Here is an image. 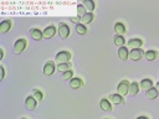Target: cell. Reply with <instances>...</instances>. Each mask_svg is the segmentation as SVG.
<instances>
[{
	"mask_svg": "<svg viewBox=\"0 0 159 119\" xmlns=\"http://www.w3.org/2000/svg\"><path fill=\"white\" fill-rule=\"evenodd\" d=\"M82 5H83L85 9L87 10V12H92V11L94 10V3L92 2V0H85Z\"/></svg>",
	"mask_w": 159,
	"mask_h": 119,
	"instance_id": "cell-19",
	"label": "cell"
},
{
	"mask_svg": "<svg viewBox=\"0 0 159 119\" xmlns=\"http://www.w3.org/2000/svg\"><path fill=\"white\" fill-rule=\"evenodd\" d=\"M72 76H73L72 70L66 71V72H63V73H62V78H63V80H71V78H73Z\"/></svg>",
	"mask_w": 159,
	"mask_h": 119,
	"instance_id": "cell-27",
	"label": "cell"
},
{
	"mask_svg": "<svg viewBox=\"0 0 159 119\" xmlns=\"http://www.w3.org/2000/svg\"><path fill=\"white\" fill-rule=\"evenodd\" d=\"M129 82L127 81V80H123L122 82H119V84L117 86V92L119 96H125V94H128L129 93Z\"/></svg>",
	"mask_w": 159,
	"mask_h": 119,
	"instance_id": "cell-1",
	"label": "cell"
},
{
	"mask_svg": "<svg viewBox=\"0 0 159 119\" xmlns=\"http://www.w3.org/2000/svg\"><path fill=\"white\" fill-rule=\"evenodd\" d=\"M36 104H37V100H36L33 96L26 97V99H25V106H26L27 109H30V110L35 109V108H36Z\"/></svg>",
	"mask_w": 159,
	"mask_h": 119,
	"instance_id": "cell-7",
	"label": "cell"
},
{
	"mask_svg": "<svg viewBox=\"0 0 159 119\" xmlns=\"http://www.w3.org/2000/svg\"><path fill=\"white\" fill-rule=\"evenodd\" d=\"M108 100L112 102V103H115V104H121V103H123V97L119 96L118 93H117V94H111V96L108 97Z\"/></svg>",
	"mask_w": 159,
	"mask_h": 119,
	"instance_id": "cell-14",
	"label": "cell"
},
{
	"mask_svg": "<svg viewBox=\"0 0 159 119\" xmlns=\"http://www.w3.org/2000/svg\"><path fill=\"white\" fill-rule=\"evenodd\" d=\"M143 45V41L140 39H131L128 41V47H131L132 50H136V49H140V46Z\"/></svg>",
	"mask_w": 159,
	"mask_h": 119,
	"instance_id": "cell-9",
	"label": "cell"
},
{
	"mask_svg": "<svg viewBox=\"0 0 159 119\" xmlns=\"http://www.w3.org/2000/svg\"><path fill=\"white\" fill-rule=\"evenodd\" d=\"M93 19H94L93 14H92V12H87V14L85 15V16L81 18V21H82V24L85 25V24H90V22H92Z\"/></svg>",
	"mask_w": 159,
	"mask_h": 119,
	"instance_id": "cell-21",
	"label": "cell"
},
{
	"mask_svg": "<svg viewBox=\"0 0 159 119\" xmlns=\"http://www.w3.org/2000/svg\"><path fill=\"white\" fill-rule=\"evenodd\" d=\"M100 106H101V108H102L104 112H111V110H112V106H111V102H109L107 98L101 99Z\"/></svg>",
	"mask_w": 159,
	"mask_h": 119,
	"instance_id": "cell-11",
	"label": "cell"
},
{
	"mask_svg": "<svg viewBox=\"0 0 159 119\" xmlns=\"http://www.w3.org/2000/svg\"><path fill=\"white\" fill-rule=\"evenodd\" d=\"M71 58V53L69 51H61L56 55V61L58 62V65L61 63H69Z\"/></svg>",
	"mask_w": 159,
	"mask_h": 119,
	"instance_id": "cell-2",
	"label": "cell"
},
{
	"mask_svg": "<svg viewBox=\"0 0 159 119\" xmlns=\"http://www.w3.org/2000/svg\"><path fill=\"white\" fill-rule=\"evenodd\" d=\"M71 21L75 22L76 25H78V24H81V18H80V16H72V18H71Z\"/></svg>",
	"mask_w": 159,
	"mask_h": 119,
	"instance_id": "cell-29",
	"label": "cell"
},
{
	"mask_svg": "<svg viewBox=\"0 0 159 119\" xmlns=\"http://www.w3.org/2000/svg\"><path fill=\"white\" fill-rule=\"evenodd\" d=\"M139 92V84L137 82H132L129 84V94L131 96H137Z\"/></svg>",
	"mask_w": 159,
	"mask_h": 119,
	"instance_id": "cell-16",
	"label": "cell"
},
{
	"mask_svg": "<svg viewBox=\"0 0 159 119\" xmlns=\"http://www.w3.org/2000/svg\"><path fill=\"white\" fill-rule=\"evenodd\" d=\"M33 97L36 99V100H41L42 99V93L39 91V89H34V94H33Z\"/></svg>",
	"mask_w": 159,
	"mask_h": 119,
	"instance_id": "cell-28",
	"label": "cell"
},
{
	"mask_svg": "<svg viewBox=\"0 0 159 119\" xmlns=\"http://www.w3.org/2000/svg\"><path fill=\"white\" fill-rule=\"evenodd\" d=\"M21 119H26V118H21Z\"/></svg>",
	"mask_w": 159,
	"mask_h": 119,
	"instance_id": "cell-33",
	"label": "cell"
},
{
	"mask_svg": "<svg viewBox=\"0 0 159 119\" xmlns=\"http://www.w3.org/2000/svg\"><path fill=\"white\" fill-rule=\"evenodd\" d=\"M55 34H56V27H55L54 25L47 26V27L44 30V32H42V35H44L45 39H51V37L55 36Z\"/></svg>",
	"mask_w": 159,
	"mask_h": 119,
	"instance_id": "cell-6",
	"label": "cell"
},
{
	"mask_svg": "<svg viewBox=\"0 0 159 119\" xmlns=\"http://www.w3.org/2000/svg\"><path fill=\"white\" fill-rule=\"evenodd\" d=\"M77 14H78V16L80 18H82L85 16V15L87 14V10L85 9V6L81 4V5H77Z\"/></svg>",
	"mask_w": 159,
	"mask_h": 119,
	"instance_id": "cell-26",
	"label": "cell"
},
{
	"mask_svg": "<svg viewBox=\"0 0 159 119\" xmlns=\"http://www.w3.org/2000/svg\"><path fill=\"white\" fill-rule=\"evenodd\" d=\"M26 47V40L25 39H19L14 45V51L15 53H21Z\"/></svg>",
	"mask_w": 159,
	"mask_h": 119,
	"instance_id": "cell-3",
	"label": "cell"
},
{
	"mask_svg": "<svg viewBox=\"0 0 159 119\" xmlns=\"http://www.w3.org/2000/svg\"><path fill=\"white\" fill-rule=\"evenodd\" d=\"M158 94H159L158 89H157V88H154V87H152L150 89H148V91L146 92V96H147L149 99H154V98H157V97H158Z\"/></svg>",
	"mask_w": 159,
	"mask_h": 119,
	"instance_id": "cell-17",
	"label": "cell"
},
{
	"mask_svg": "<svg viewBox=\"0 0 159 119\" xmlns=\"http://www.w3.org/2000/svg\"><path fill=\"white\" fill-rule=\"evenodd\" d=\"M140 88H143V89H150L152 87H153V82H152V80H149V78H144V80H142V82H140Z\"/></svg>",
	"mask_w": 159,
	"mask_h": 119,
	"instance_id": "cell-15",
	"label": "cell"
},
{
	"mask_svg": "<svg viewBox=\"0 0 159 119\" xmlns=\"http://www.w3.org/2000/svg\"><path fill=\"white\" fill-rule=\"evenodd\" d=\"M55 63L52 61H49V62H46L45 66H44V74L45 76H51V74H54L55 72Z\"/></svg>",
	"mask_w": 159,
	"mask_h": 119,
	"instance_id": "cell-5",
	"label": "cell"
},
{
	"mask_svg": "<svg viewBox=\"0 0 159 119\" xmlns=\"http://www.w3.org/2000/svg\"><path fill=\"white\" fill-rule=\"evenodd\" d=\"M31 37H33L34 40H41L44 37V35L39 29H33L31 30Z\"/></svg>",
	"mask_w": 159,
	"mask_h": 119,
	"instance_id": "cell-20",
	"label": "cell"
},
{
	"mask_svg": "<svg viewBox=\"0 0 159 119\" xmlns=\"http://www.w3.org/2000/svg\"><path fill=\"white\" fill-rule=\"evenodd\" d=\"M155 88H157V89H158V92H159V82H158V83H157V86H155Z\"/></svg>",
	"mask_w": 159,
	"mask_h": 119,
	"instance_id": "cell-32",
	"label": "cell"
},
{
	"mask_svg": "<svg viewBox=\"0 0 159 119\" xmlns=\"http://www.w3.org/2000/svg\"><path fill=\"white\" fill-rule=\"evenodd\" d=\"M82 84H83L82 80H81V78H78V77H73V78H71V80H70V86H71V88L77 89V88L81 87Z\"/></svg>",
	"mask_w": 159,
	"mask_h": 119,
	"instance_id": "cell-12",
	"label": "cell"
},
{
	"mask_svg": "<svg viewBox=\"0 0 159 119\" xmlns=\"http://www.w3.org/2000/svg\"><path fill=\"white\" fill-rule=\"evenodd\" d=\"M143 56H144V52H143L140 49H136V50H132L129 52V57L133 59V61H138V59H140Z\"/></svg>",
	"mask_w": 159,
	"mask_h": 119,
	"instance_id": "cell-8",
	"label": "cell"
},
{
	"mask_svg": "<svg viewBox=\"0 0 159 119\" xmlns=\"http://www.w3.org/2000/svg\"><path fill=\"white\" fill-rule=\"evenodd\" d=\"M76 31H77L78 35H86L87 29H86V26L83 24H78V25H76Z\"/></svg>",
	"mask_w": 159,
	"mask_h": 119,
	"instance_id": "cell-22",
	"label": "cell"
},
{
	"mask_svg": "<svg viewBox=\"0 0 159 119\" xmlns=\"http://www.w3.org/2000/svg\"><path fill=\"white\" fill-rule=\"evenodd\" d=\"M144 56H146V58L148 59V61H154L155 57H157V52L154 50H149V51H147L144 53Z\"/></svg>",
	"mask_w": 159,
	"mask_h": 119,
	"instance_id": "cell-24",
	"label": "cell"
},
{
	"mask_svg": "<svg viewBox=\"0 0 159 119\" xmlns=\"http://www.w3.org/2000/svg\"><path fill=\"white\" fill-rule=\"evenodd\" d=\"M115 31L117 32V35H123L124 32H125V26L122 24V22H117L116 25H115Z\"/></svg>",
	"mask_w": 159,
	"mask_h": 119,
	"instance_id": "cell-18",
	"label": "cell"
},
{
	"mask_svg": "<svg viewBox=\"0 0 159 119\" xmlns=\"http://www.w3.org/2000/svg\"><path fill=\"white\" fill-rule=\"evenodd\" d=\"M115 43L117 45L118 47H123V45L125 43V40H124L123 36H121V35H116V36H115Z\"/></svg>",
	"mask_w": 159,
	"mask_h": 119,
	"instance_id": "cell-23",
	"label": "cell"
},
{
	"mask_svg": "<svg viewBox=\"0 0 159 119\" xmlns=\"http://www.w3.org/2000/svg\"><path fill=\"white\" fill-rule=\"evenodd\" d=\"M10 27H11V21H10V20H4V21H2V24H0V32H2V34L8 32L9 30H10Z\"/></svg>",
	"mask_w": 159,
	"mask_h": 119,
	"instance_id": "cell-10",
	"label": "cell"
},
{
	"mask_svg": "<svg viewBox=\"0 0 159 119\" xmlns=\"http://www.w3.org/2000/svg\"><path fill=\"white\" fill-rule=\"evenodd\" d=\"M118 56H119V58L121 59H123V61H125L127 58H128V56H129V52H128V49L127 47H119V50H118Z\"/></svg>",
	"mask_w": 159,
	"mask_h": 119,
	"instance_id": "cell-13",
	"label": "cell"
},
{
	"mask_svg": "<svg viewBox=\"0 0 159 119\" xmlns=\"http://www.w3.org/2000/svg\"><path fill=\"white\" fill-rule=\"evenodd\" d=\"M57 70L60 71V72H66V71H70L71 70V63L69 62V63H61V65H58L57 66Z\"/></svg>",
	"mask_w": 159,
	"mask_h": 119,
	"instance_id": "cell-25",
	"label": "cell"
},
{
	"mask_svg": "<svg viewBox=\"0 0 159 119\" xmlns=\"http://www.w3.org/2000/svg\"><path fill=\"white\" fill-rule=\"evenodd\" d=\"M58 34H60V36H61L62 39H67V37L70 36V27H69L66 24L61 22V24L58 25Z\"/></svg>",
	"mask_w": 159,
	"mask_h": 119,
	"instance_id": "cell-4",
	"label": "cell"
},
{
	"mask_svg": "<svg viewBox=\"0 0 159 119\" xmlns=\"http://www.w3.org/2000/svg\"><path fill=\"white\" fill-rule=\"evenodd\" d=\"M137 119H149L148 117H144V115H142V117H138Z\"/></svg>",
	"mask_w": 159,
	"mask_h": 119,
	"instance_id": "cell-31",
	"label": "cell"
},
{
	"mask_svg": "<svg viewBox=\"0 0 159 119\" xmlns=\"http://www.w3.org/2000/svg\"><path fill=\"white\" fill-rule=\"evenodd\" d=\"M0 70H2V80H4V76H5V70H4V66H0Z\"/></svg>",
	"mask_w": 159,
	"mask_h": 119,
	"instance_id": "cell-30",
	"label": "cell"
}]
</instances>
